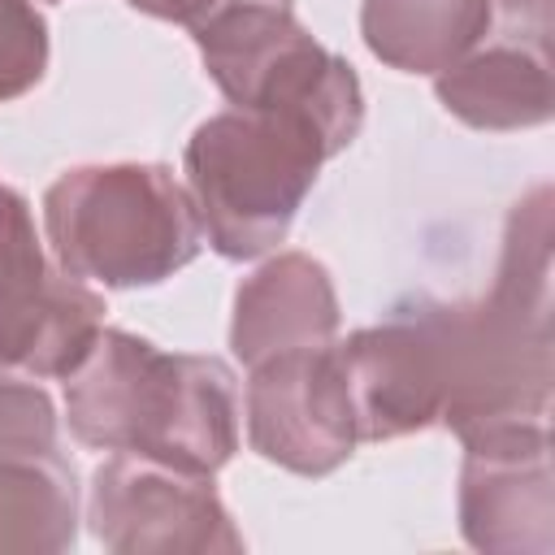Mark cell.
I'll list each match as a JSON object with an SVG mask.
<instances>
[{"label": "cell", "mask_w": 555, "mask_h": 555, "mask_svg": "<svg viewBox=\"0 0 555 555\" xmlns=\"http://www.w3.org/2000/svg\"><path fill=\"white\" fill-rule=\"evenodd\" d=\"M65 421L91 451L217 473L238 451V377L221 356L160 351L104 325L65 377Z\"/></svg>", "instance_id": "6da1fadb"}, {"label": "cell", "mask_w": 555, "mask_h": 555, "mask_svg": "<svg viewBox=\"0 0 555 555\" xmlns=\"http://www.w3.org/2000/svg\"><path fill=\"white\" fill-rule=\"evenodd\" d=\"M338 152L330 130L299 108L230 104L199 121L182 152V186L208 247L225 260L273 251Z\"/></svg>", "instance_id": "7a4b0ae2"}, {"label": "cell", "mask_w": 555, "mask_h": 555, "mask_svg": "<svg viewBox=\"0 0 555 555\" xmlns=\"http://www.w3.org/2000/svg\"><path fill=\"white\" fill-rule=\"evenodd\" d=\"M490 4H494L490 30L551 48V0H490Z\"/></svg>", "instance_id": "e0dca14e"}, {"label": "cell", "mask_w": 555, "mask_h": 555, "mask_svg": "<svg viewBox=\"0 0 555 555\" xmlns=\"http://www.w3.org/2000/svg\"><path fill=\"white\" fill-rule=\"evenodd\" d=\"M43 0H0V104L22 100L48 74V22Z\"/></svg>", "instance_id": "2e32d148"}, {"label": "cell", "mask_w": 555, "mask_h": 555, "mask_svg": "<svg viewBox=\"0 0 555 555\" xmlns=\"http://www.w3.org/2000/svg\"><path fill=\"white\" fill-rule=\"evenodd\" d=\"M438 104L473 130H529L551 121V48L490 30L468 56L434 74Z\"/></svg>", "instance_id": "7c38bea8"}, {"label": "cell", "mask_w": 555, "mask_h": 555, "mask_svg": "<svg viewBox=\"0 0 555 555\" xmlns=\"http://www.w3.org/2000/svg\"><path fill=\"white\" fill-rule=\"evenodd\" d=\"M338 291L330 269L308 251H278L234 291L230 347L243 369L282 356L338 343Z\"/></svg>", "instance_id": "8fae6325"}, {"label": "cell", "mask_w": 555, "mask_h": 555, "mask_svg": "<svg viewBox=\"0 0 555 555\" xmlns=\"http://www.w3.org/2000/svg\"><path fill=\"white\" fill-rule=\"evenodd\" d=\"M403 304L421 321L434 351L442 390L438 425H447L460 442L503 425H546L555 382L551 317H533L499 295H408Z\"/></svg>", "instance_id": "277c9868"}, {"label": "cell", "mask_w": 555, "mask_h": 555, "mask_svg": "<svg viewBox=\"0 0 555 555\" xmlns=\"http://www.w3.org/2000/svg\"><path fill=\"white\" fill-rule=\"evenodd\" d=\"M338 347L360 442H390L438 425L442 390L429 338L399 299L377 325L347 334Z\"/></svg>", "instance_id": "30bf717a"}, {"label": "cell", "mask_w": 555, "mask_h": 555, "mask_svg": "<svg viewBox=\"0 0 555 555\" xmlns=\"http://www.w3.org/2000/svg\"><path fill=\"white\" fill-rule=\"evenodd\" d=\"M199 61L234 108H299L347 152L364 126L356 65L317 43L295 9L238 4L191 30Z\"/></svg>", "instance_id": "5b68a950"}, {"label": "cell", "mask_w": 555, "mask_h": 555, "mask_svg": "<svg viewBox=\"0 0 555 555\" xmlns=\"http://www.w3.org/2000/svg\"><path fill=\"white\" fill-rule=\"evenodd\" d=\"M460 533L490 555H551L555 473L546 425H503L464 442Z\"/></svg>", "instance_id": "9c48e42d"}, {"label": "cell", "mask_w": 555, "mask_h": 555, "mask_svg": "<svg viewBox=\"0 0 555 555\" xmlns=\"http://www.w3.org/2000/svg\"><path fill=\"white\" fill-rule=\"evenodd\" d=\"M130 9L147 13V17H160V22H178L186 30L204 26L208 17L225 13V9H238V4H282L291 9V0H126Z\"/></svg>", "instance_id": "ac0fdd59"}, {"label": "cell", "mask_w": 555, "mask_h": 555, "mask_svg": "<svg viewBox=\"0 0 555 555\" xmlns=\"http://www.w3.org/2000/svg\"><path fill=\"white\" fill-rule=\"evenodd\" d=\"M104 295L48 260L22 191L0 182V373L65 382L104 330Z\"/></svg>", "instance_id": "8992f818"}, {"label": "cell", "mask_w": 555, "mask_h": 555, "mask_svg": "<svg viewBox=\"0 0 555 555\" xmlns=\"http://www.w3.org/2000/svg\"><path fill=\"white\" fill-rule=\"evenodd\" d=\"M494 26L490 0H364V48L399 74H442Z\"/></svg>", "instance_id": "4fadbf2b"}, {"label": "cell", "mask_w": 555, "mask_h": 555, "mask_svg": "<svg viewBox=\"0 0 555 555\" xmlns=\"http://www.w3.org/2000/svg\"><path fill=\"white\" fill-rule=\"evenodd\" d=\"M490 295L533 317H551V186H533L512 204Z\"/></svg>", "instance_id": "9a60e30c"}, {"label": "cell", "mask_w": 555, "mask_h": 555, "mask_svg": "<svg viewBox=\"0 0 555 555\" xmlns=\"http://www.w3.org/2000/svg\"><path fill=\"white\" fill-rule=\"evenodd\" d=\"M87 520L95 542L117 555L243 551V533L234 529L212 473L130 451H113L91 473Z\"/></svg>", "instance_id": "52a82bcc"}, {"label": "cell", "mask_w": 555, "mask_h": 555, "mask_svg": "<svg viewBox=\"0 0 555 555\" xmlns=\"http://www.w3.org/2000/svg\"><path fill=\"white\" fill-rule=\"evenodd\" d=\"M247 442L260 460L299 473L330 477L360 447L338 347L282 351L247 369Z\"/></svg>", "instance_id": "ba28073f"}, {"label": "cell", "mask_w": 555, "mask_h": 555, "mask_svg": "<svg viewBox=\"0 0 555 555\" xmlns=\"http://www.w3.org/2000/svg\"><path fill=\"white\" fill-rule=\"evenodd\" d=\"M78 542V477L61 447L0 451V555L69 551Z\"/></svg>", "instance_id": "5bb4252c"}, {"label": "cell", "mask_w": 555, "mask_h": 555, "mask_svg": "<svg viewBox=\"0 0 555 555\" xmlns=\"http://www.w3.org/2000/svg\"><path fill=\"white\" fill-rule=\"evenodd\" d=\"M43 238L65 273L108 291L160 286L204 247L186 186L156 160H100L52 178Z\"/></svg>", "instance_id": "3957f363"}]
</instances>
